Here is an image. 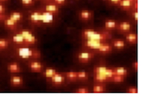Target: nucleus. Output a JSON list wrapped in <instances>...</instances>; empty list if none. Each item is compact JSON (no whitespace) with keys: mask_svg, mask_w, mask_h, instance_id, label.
Masks as SVG:
<instances>
[{"mask_svg":"<svg viewBox=\"0 0 146 100\" xmlns=\"http://www.w3.org/2000/svg\"><path fill=\"white\" fill-rule=\"evenodd\" d=\"M20 33H21L23 35V36L26 44H35L36 42V37L34 36L33 33H31V31L22 30L20 32Z\"/></svg>","mask_w":146,"mask_h":100,"instance_id":"f03ea898","label":"nucleus"},{"mask_svg":"<svg viewBox=\"0 0 146 100\" xmlns=\"http://www.w3.org/2000/svg\"><path fill=\"white\" fill-rule=\"evenodd\" d=\"M107 68L104 66H99L96 67L95 69H94V72L95 73H100V74H104L105 75V72H107Z\"/></svg>","mask_w":146,"mask_h":100,"instance_id":"c85d7f7f","label":"nucleus"},{"mask_svg":"<svg viewBox=\"0 0 146 100\" xmlns=\"http://www.w3.org/2000/svg\"><path fill=\"white\" fill-rule=\"evenodd\" d=\"M110 1L112 3H113V4H118V3L121 2V0H110Z\"/></svg>","mask_w":146,"mask_h":100,"instance_id":"4c0bfd02","label":"nucleus"},{"mask_svg":"<svg viewBox=\"0 0 146 100\" xmlns=\"http://www.w3.org/2000/svg\"><path fill=\"white\" fill-rule=\"evenodd\" d=\"M95 33L96 31L93 30H85L83 31V33H82V35H83L85 38H86V40H87L90 39Z\"/></svg>","mask_w":146,"mask_h":100,"instance_id":"b1692460","label":"nucleus"},{"mask_svg":"<svg viewBox=\"0 0 146 100\" xmlns=\"http://www.w3.org/2000/svg\"><path fill=\"white\" fill-rule=\"evenodd\" d=\"M114 70L115 72L116 75H122V76H126L127 74V70L124 68H122V67H120V68H117Z\"/></svg>","mask_w":146,"mask_h":100,"instance_id":"412c9836","label":"nucleus"},{"mask_svg":"<svg viewBox=\"0 0 146 100\" xmlns=\"http://www.w3.org/2000/svg\"><path fill=\"white\" fill-rule=\"evenodd\" d=\"M54 21V14L49 13V12L44 11L41 12L40 15V23H45V24H49Z\"/></svg>","mask_w":146,"mask_h":100,"instance_id":"7ed1b4c3","label":"nucleus"},{"mask_svg":"<svg viewBox=\"0 0 146 100\" xmlns=\"http://www.w3.org/2000/svg\"><path fill=\"white\" fill-rule=\"evenodd\" d=\"M97 50H98L99 52H100V53H108V52H110V51H111L112 47L108 44H102Z\"/></svg>","mask_w":146,"mask_h":100,"instance_id":"dca6fc26","label":"nucleus"},{"mask_svg":"<svg viewBox=\"0 0 146 100\" xmlns=\"http://www.w3.org/2000/svg\"><path fill=\"white\" fill-rule=\"evenodd\" d=\"M127 92L131 93V94H136V93H138V89L135 87H131L130 89H127Z\"/></svg>","mask_w":146,"mask_h":100,"instance_id":"72a5a7b5","label":"nucleus"},{"mask_svg":"<svg viewBox=\"0 0 146 100\" xmlns=\"http://www.w3.org/2000/svg\"><path fill=\"white\" fill-rule=\"evenodd\" d=\"M33 3H34V0H21V3L25 6H30L31 4H33Z\"/></svg>","mask_w":146,"mask_h":100,"instance_id":"473e14b6","label":"nucleus"},{"mask_svg":"<svg viewBox=\"0 0 146 100\" xmlns=\"http://www.w3.org/2000/svg\"><path fill=\"white\" fill-rule=\"evenodd\" d=\"M56 73V70L53 69V68H48V69L45 70L44 76L47 78H51Z\"/></svg>","mask_w":146,"mask_h":100,"instance_id":"aec40b11","label":"nucleus"},{"mask_svg":"<svg viewBox=\"0 0 146 100\" xmlns=\"http://www.w3.org/2000/svg\"><path fill=\"white\" fill-rule=\"evenodd\" d=\"M4 13H5V7L3 5H0V15L4 14Z\"/></svg>","mask_w":146,"mask_h":100,"instance_id":"c9c22d12","label":"nucleus"},{"mask_svg":"<svg viewBox=\"0 0 146 100\" xmlns=\"http://www.w3.org/2000/svg\"><path fill=\"white\" fill-rule=\"evenodd\" d=\"M109 78H107L104 74H100V73H95V80L100 82H104L107 81Z\"/></svg>","mask_w":146,"mask_h":100,"instance_id":"a211bd4d","label":"nucleus"},{"mask_svg":"<svg viewBox=\"0 0 146 100\" xmlns=\"http://www.w3.org/2000/svg\"><path fill=\"white\" fill-rule=\"evenodd\" d=\"M76 92V93H89L90 91H89V89H86V88H80V89H77Z\"/></svg>","mask_w":146,"mask_h":100,"instance_id":"2f4dec72","label":"nucleus"},{"mask_svg":"<svg viewBox=\"0 0 146 100\" xmlns=\"http://www.w3.org/2000/svg\"><path fill=\"white\" fill-rule=\"evenodd\" d=\"M0 1H6V0H0Z\"/></svg>","mask_w":146,"mask_h":100,"instance_id":"a19ab883","label":"nucleus"},{"mask_svg":"<svg viewBox=\"0 0 146 100\" xmlns=\"http://www.w3.org/2000/svg\"><path fill=\"white\" fill-rule=\"evenodd\" d=\"M112 79L114 82H116V83H121V82H123V81H124V76H122V75H115L113 76Z\"/></svg>","mask_w":146,"mask_h":100,"instance_id":"cd10ccee","label":"nucleus"},{"mask_svg":"<svg viewBox=\"0 0 146 100\" xmlns=\"http://www.w3.org/2000/svg\"><path fill=\"white\" fill-rule=\"evenodd\" d=\"M105 92V88L104 85H96L93 87V93H102V92Z\"/></svg>","mask_w":146,"mask_h":100,"instance_id":"a878e982","label":"nucleus"},{"mask_svg":"<svg viewBox=\"0 0 146 100\" xmlns=\"http://www.w3.org/2000/svg\"><path fill=\"white\" fill-rule=\"evenodd\" d=\"M118 4L120 5V6L123 7V8L129 9L132 6V2L128 1V0H121Z\"/></svg>","mask_w":146,"mask_h":100,"instance_id":"393cba45","label":"nucleus"},{"mask_svg":"<svg viewBox=\"0 0 146 100\" xmlns=\"http://www.w3.org/2000/svg\"><path fill=\"white\" fill-rule=\"evenodd\" d=\"M17 54L20 58L28 59L31 58H37L40 57V53L36 50H33L28 47H20L17 49Z\"/></svg>","mask_w":146,"mask_h":100,"instance_id":"f257e3e1","label":"nucleus"},{"mask_svg":"<svg viewBox=\"0 0 146 100\" xmlns=\"http://www.w3.org/2000/svg\"><path fill=\"white\" fill-rule=\"evenodd\" d=\"M10 19H12L13 20H14L16 22H19L22 19V14L19 13V12H14V13H13L10 15V17H9Z\"/></svg>","mask_w":146,"mask_h":100,"instance_id":"6ab92c4d","label":"nucleus"},{"mask_svg":"<svg viewBox=\"0 0 146 100\" xmlns=\"http://www.w3.org/2000/svg\"><path fill=\"white\" fill-rule=\"evenodd\" d=\"M113 44L116 48H118V49H122V48H124L125 47V43L121 40H116L113 41Z\"/></svg>","mask_w":146,"mask_h":100,"instance_id":"4be33fe9","label":"nucleus"},{"mask_svg":"<svg viewBox=\"0 0 146 100\" xmlns=\"http://www.w3.org/2000/svg\"><path fill=\"white\" fill-rule=\"evenodd\" d=\"M51 81L55 85H60L65 81V76H63L62 74H59V73L57 72L51 78Z\"/></svg>","mask_w":146,"mask_h":100,"instance_id":"39448f33","label":"nucleus"},{"mask_svg":"<svg viewBox=\"0 0 146 100\" xmlns=\"http://www.w3.org/2000/svg\"><path fill=\"white\" fill-rule=\"evenodd\" d=\"M134 1H135V2H137V0H134Z\"/></svg>","mask_w":146,"mask_h":100,"instance_id":"79ce46f5","label":"nucleus"},{"mask_svg":"<svg viewBox=\"0 0 146 100\" xmlns=\"http://www.w3.org/2000/svg\"><path fill=\"white\" fill-rule=\"evenodd\" d=\"M90 17H91V12L87 9H83L80 12V17L81 19L83 20H90Z\"/></svg>","mask_w":146,"mask_h":100,"instance_id":"4468645a","label":"nucleus"},{"mask_svg":"<svg viewBox=\"0 0 146 100\" xmlns=\"http://www.w3.org/2000/svg\"><path fill=\"white\" fill-rule=\"evenodd\" d=\"M9 41L6 39H0V50H4L8 47Z\"/></svg>","mask_w":146,"mask_h":100,"instance_id":"c756f323","label":"nucleus"},{"mask_svg":"<svg viewBox=\"0 0 146 100\" xmlns=\"http://www.w3.org/2000/svg\"><path fill=\"white\" fill-rule=\"evenodd\" d=\"M126 40L127 41L129 42L130 44H136L138 37H137V35L135 33H129L128 35H127Z\"/></svg>","mask_w":146,"mask_h":100,"instance_id":"f3484780","label":"nucleus"},{"mask_svg":"<svg viewBox=\"0 0 146 100\" xmlns=\"http://www.w3.org/2000/svg\"><path fill=\"white\" fill-rule=\"evenodd\" d=\"M93 58V54L89 52H82L78 55V58L81 62L83 63H86L90 61V59H92Z\"/></svg>","mask_w":146,"mask_h":100,"instance_id":"423d86ee","label":"nucleus"},{"mask_svg":"<svg viewBox=\"0 0 146 100\" xmlns=\"http://www.w3.org/2000/svg\"><path fill=\"white\" fill-rule=\"evenodd\" d=\"M119 28H120L121 30L124 31V32H127V31H130V30H131V25L128 22H123L120 23Z\"/></svg>","mask_w":146,"mask_h":100,"instance_id":"ddd939ff","label":"nucleus"},{"mask_svg":"<svg viewBox=\"0 0 146 100\" xmlns=\"http://www.w3.org/2000/svg\"><path fill=\"white\" fill-rule=\"evenodd\" d=\"M45 11L49 12L51 13H57L58 11V7L54 4H48L45 6Z\"/></svg>","mask_w":146,"mask_h":100,"instance_id":"9b49d317","label":"nucleus"},{"mask_svg":"<svg viewBox=\"0 0 146 100\" xmlns=\"http://www.w3.org/2000/svg\"><path fill=\"white\" fill-rule=\"evenodd\" d=\"M66 77H67L68 79L71 81H74L78 78L77 72H68L66 73Z\"/></svg>","mask_w":146,"mask_h":100,"instance_id":"bb28decb","label":"nucleus"},{"mask_svg":"<svg viewBox=\"0 0 146 100\" xmlns=\"http://www.w3.org/2000/svg\"><path fill=\"white\" fill-rule=\"evenodd\" d=\"M54 2L58 5H62L66 2V0H54Z\"/></svg>","mask_w":146,"mask_h":100,"instance_id":"f704fd0d","label":"nucleus"},{"mask_svg":"<svg viewBox=\"0 0 146 100\" xmlns=\"http://www.w3.org/2000/svg\"><path fill=\"white\" fill-rule=\"evenodd\" d=\"M30 68L31 71L35 72H39L43 68V65L37 61H33L30 64Z\"/></svg>","mask_w":146,"mask_h":100,"instance_id":"0eeeda50","label":"nucleus"},{"mask_svg":"<svg viewBox=\"0 0 146 100\" xmlns=\"http://www.w3.org/2000/svg\"><path fill=\"white\" fill-rule=\"evenodd\" d=\"M128 1H131V2H133L134 0H128Z\"/></svg>","mask_w":146,"mask_h":100,"instance_id":"ea45409f","label":"nucleus"},{"mask_svg":"<svg viewBox=\"0 0 146 100\" xmlns=\"http://www.w3.org/2000/svg\"><path fill=\"white\" fill-rule=\"evenodd\" d=\"M117 23L113 20H107L105 22V27L107 29H109V30L117 27Z\"/></svg>","mask_w":146,"mask_h":100,"instance_id":"5701e85b","label":"nucleus"},{"mask_svg":"<svg viewBox=\"0 0 146 100\" xmlns=\"http://www.w3.org/2000/svg\"><path fill=\"white\" fill-rule=\"evenodd\" d=\"M10 82H11L13 85L17 86V85H21L23 83V80L20 76H13V77L11 78Z\"/></svg>","mask_w":146,"mask_h":100,"instance_id":"2eb2a0df","label":"nucleus"},{"mask_svg":"<svg viewBox=\"0 0 146 100\" xmlns=\"http://www.w3.org/2000/svg\"><path fill=\"white\" fill-rule=\"evenodd\" d=\"M133 17H134V19H135L136 21L138 20V12H137V10L133 13Z\"/></svg>","mask_w":146,"mask_h":100,"instance_id":"e433bc0d","label":"nucleus"},{"mask_svg":"<svg viewBox=\"0 0 146 100\" xmlns=\"http://www.w3.org/2000/svg\"><path fill=\"white\" fill-rule=\"evenodd\" d=\"M8 70L11 73H19L20 72V67L17 63H12L8 65Z\"/></svg>","mask_w":146,"mask_h":100,"instance_id":"1a4fd4ad","label":"nucleus"},{"mask_svg":"<svg viewBox=\"0 0 146 100\" xmlns=\"http://www.w3.org/2000/svg\"><path fill=\"white\" fill-rule=\"evenodd\" d=\"M77 77L79 79L85 80V79L88 78V74L86 72H77Z\"/></svg>","mask_w":146,"mask_h":100,"instance_id":"7c9ffc66","label":"nucleus"},{"mask_svg":"<svg viewBox=\"0 0 146 100\" xmlns=\"http://www.w3.org/2000/svg\"><path fill=\"white\" fill-rule=\"evenodd\" d=\"M103 44V41L100 40H91V39H87L86 41L85 42V45L89 48L91 49H96L97 50L99 47H100Z\"/></svg>","mask_w":146,"mask_h":100,"instance_id":"20e7f679","label":"nucleus"},{"mask_svg":"<svg viewBox=\"0 0 146 100\" xmlns=\"http://www.w3.org/2000/svg\"><path fill=\"white\" fill-rule=\"evenodd\" d=\"M134 68H135V69L136 70L138 69V62H137V61L135 62V64H134Z\"/></svg>","mask_w":146,"mask_h":100,"instance_id":"58836bf2","label":"nucleus"},{"mask_svg":"<svg viewBox=\"0 0 146 100\" xmlns=\"http://www.w3.org/2000/svg\"><path fill=\"white\" fill-rule=\"evenodd\" d=\"M13 41L17 43V44H26L24 38L21 33H17L16 35L13 36Z\"/></svg>","mask_w":146,"mask_h":100,"instance_id":"f8f14e48","label":"nucleus"},{"mask_svg":"<svg viewBox=\"0 0 146 100\" xmlns=\"http://www.w3.org/2000/svg\"><path fill=\"white\" fill-rule=\"evenodd\" d=\"M4 23H5V25H6V27L9 28V29H15L16 26H17V22L10 19L9 17L7 18V19H5Z\"/></svg>","mask_w":146,"mask_h":100,"instance_id":"9d476101","label":"nucleus"},{"mask_svg":"<svg viewBox=\"0 0 146 100\" xmlns=\"http://www.w3.org/2000/svg\"><path fill=\"white\" fill-rule=\"evenodd\" d=\"M40 15H41V12L35 11L31 14V22L34 23H40Z\"/></svg>","mask_w":146,"mask_h":100,"instance_id":"6e6552de","label":"nucleus"}]
</instances>
